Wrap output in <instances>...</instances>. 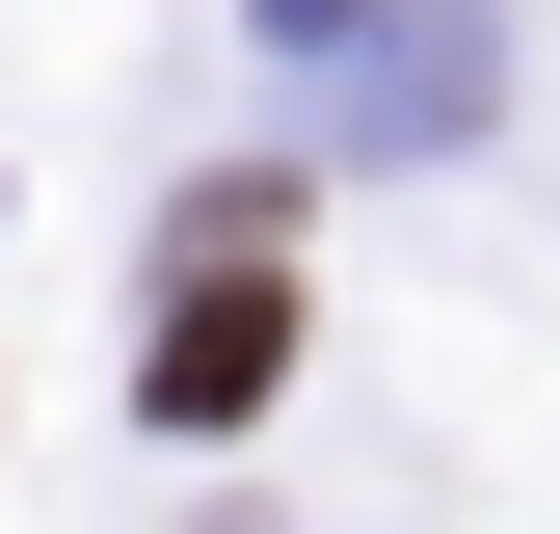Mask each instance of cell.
Masks as SVG:
<instances>
[{"label": "cell", "instance_id": "1", "mask_svg": "<svg viewBox=\"0 0 560 534\" xmlns=\"http://www.w3.org/2000/svg\"><path fill=\"white\" fill-rule=\"evenodd\" d=\"M267 348H294V267H267V214H241V241L161 294V428H241V400H267Z\"/></svg>", "mask_w": 560, "mask_h": 534}]
</instances>
